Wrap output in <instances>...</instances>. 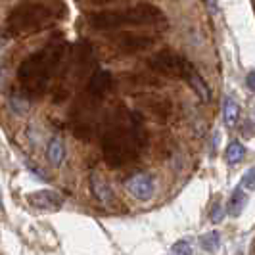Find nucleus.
<instances>
[{"label":"nucleus","instance_id":"obj_12","mask_svg":"<svg viewBox=\"0 0 255 255\" xmlns=\"http://www.w3.org/2000/svg\"><path fill=\"white\" fill-rule=\"evenodd\" d=\"M196 252V248L192 246L188 238H180L171 246V254H180V255H192Z\"/></svg>","mask_w":255,"mask_h":255},{"label":"nucleus","instance_id":"obj_7","mask_svg":"<svg viewBox=\"0 0 255 255\" xmlns=\"http://www.w3.org/2000/svg\"><path fill=\"white\" fill-rule=\"evenodd\" d=\"M46 159L52 167H60L65 159V146L60 136H52L46 146Z\"/></svg>","mask_w":255,"mask_h":255},{"label":"nucleus","instance_id":"obj_14","mask_svg":"<svg viewBox=\"0 0 255 255\" xmlns=\"http://www.w3.org/2000/svg\"><path fill=\"white\" fill-rule=\"evenodd\" d=\"M254 173H255L254 167H252V169H248V171H246V175L242 177V182H240L248 192L254 190Z\"/></svg>","mask_w":255,"mask_h":255},{"label":"nucleus","instance_id":"obj_9","mask_svg":"<svg viewBox=\"0 0 255 255\" xmlns=\"http://www.w3.org/2000/svg\"><path fill=\"white\" fill-rule=\"evenodd\" d=\"M246 157V146L240 140H232L225 150V159L229 165H238Z\"/></svg>","mask_w":255,"mask_h":255},{"label":"nucleus","instance_id":"obj_8","mask_svg":"<svg viewBox=\"0 0 255 255\" xmlns=\"http://www.w3.org/2000/svg\"><path fill=\"white\" fill-rule=\"evenodd\" d=\"M221 242H223V238H221V232L219 230H209V232H205L200 236V246H202V250L207 252V254H215L221 250Z\"/></svg>","mask_w":255,"mask_h":255},{"label":"nucleus","instance_id":"obj_15","mask_svg":"<svg viewBox=\"0 0 255 255\" xmlns=\"http://www.w3.org/2000/svg\"><path fill=\"white\" fill-rule=\"evenodd\" d=\"M207 8H209V12L213 13H219V0H207Z\"/></svg>","mask_w":255,"mask_h":255},{"label":"nucleus","instance_id":"obj_3","mask_svg":"<svg viewBox=\"0 0 255 255\" xmlns=\"http://www.w3.org/2000/svg\"><path fill=\"white\" fill-rule=\"evenodd\" d=\"M27 204L37 211H46V213H56L64 207V198L62 194L50 188L44 190H35L27 194Z\"/></svg>","mask_w":255,"mask_h":255},{"label":"nucleus","instance_id":"obj_2","mask_svg":"<svg viewBox=\"0 0 255 255\" xmlns=\"http://www.w3.org/2000/svg\"><path fill=\"white\" fill-rule=\"evenodd\" d=\"M152 65L155 69L167 73V75L182 77L186 81H190V77L196 73V69L192 67V64L188 60H184L182 56L173 54V52H161V54H157L155 60L152 62Z\"/></svg>","mask_w":255,"mask_h":255},{"label":"nucleus","instance_id":"obj_17","mask_svg":"<svg viewBox=\"0 0 255 255\" xmlns=\"http://www.w3.org/2000/svg\"><path fill=\"white\" fill-rule=\"evenodd\" d=\"M2 44H4V42H2V37H0V50H2Z\"/></svg>","mask_w":255,"mask_h":255},{"label":"nucleus","instance_id":"obj_18","mask_svg":"<svg viewBox=\"0 0 255 255\" xmlns=\"http://www.w3.org/2000/svg\"><path fill=\"white\" fill-rule=\"evenodd\" d=\"M0 155H2V144H0Z\"/></svg>","mask_w":255,"mask_h":255},{"label":"nucleus","instance_id":"obj_4","mask_svg":"<svg viewBox=\"0 0 255 255\" xmlns=\"http://www.w3.org/2000/svg\"><path fill=\"white\" fill-rule=\"evenodd\" d=\"M125 188L127 192L134 198V200H138V202H150L153 196V192H155V186H153V179L150 175H134V177H130L127 180V184H125Z\"/></svg>","mask_w":255,"mask_h":255},{"label":"nucleus","instance_id":"obj_10","mask_svg":"<svg viewBox=\"0 0 255 255\" xmlns=\"http://www.w3.org/2000/svg\"><path fill=\"white\" fill-rule=\"evenodd\" d=\"M90 188H92V194H94L100 202H104V204H108V202L112 200V196H114V192H112V188H110V184L104 182V180H100L98 177H92V180H90Z\"/></svg>","mask_w":255,"mask_h":255},{"label":"nucleus","instance_id":"obj_16","mask_svg":"<svg viewBox=\"0 0 255 255\" xmlns=\"http://www.w3.org/2000/svg\"><path fill=\"white\" fill-rule=\"evenodd\" d=\"M246 85H248V90L250 92H254L255 90V85H254V71H250L248 77H246Z\"/></svg>","mask_w":255,"mask_h":255},{"label":"nucleus","instance_id":"obj_5","mask_svg":"<svg viewBox=\"0 0 255 255\" xmlns=\"http://www.w3.org/2000/svg\"><path fill=\"white\" fill-rule=\"evenodd\" d=\"M248 190L244 188L242 184L240 186H236L232 194H230L229 202H227V207H225V213L230 215V217H240L244 213V209H246V205H248Z\"/></svg>","mask_w":255,"mask_h":255},{"label":"nucleus","instance_id":"obj_13","mask_svg":"<svg viewBox=\"0 0 255 255\" xmlns=\"http://www.w3.org/2000/svg\"><path fill=\"white\" fill-rule=\"evenodd\" d=\"M225 207H223V204H221V200H217L215 204L211 205V213H209V219H211V223L213 225H219L223 219H225Z\"/></svg>","mask_w":255,"mask_h":255},{"label":"nucleus","instance_id":"obj_11","mask_svg":"<svg viewBox=\"0 0 255 255\" xmlns=\"http://www.w3.org/2000/svg\"><path fill=\"white\" fill-rule=\"evenodd\" d=\"M188 83H190L192 87H194V90H196V92L200 94L202 102H207V100L211 98V90H209V85L205 83L204 77L200 75L198 71H196V73H194V75L190 77V81H188Z\"/></svg>","mask_w":255,"mask_h":255},{"label":"nucleus","instance_id":"obj_1","mask_svg":"<svg viewBox=\"0 0 255 255\" xmlns=\"http://www.w3.org/2000/svg\"><path fill=\"white\" fill-rule=\"evenodd\" d=\"M163 21V13L150 4H142L132 10L123 12H102L90 17V23L96 29H119L123 25H148Z\"/></svg>","mask_w":255,"mask_h":255},{"label":"nucleus","instance_id":"obj_6","mask_svg":"<svg viewBox=\"0 0 255 255\" xmlns=\"http://www.w3.org/2000/svg\"><path fill=\"white\" fill-rule=\"evenodd\" d=\"M240 115H242V112H240L238 102L232 96H225V100H223V123H225V127H236L240 121Z\"/></svg>","mask_w":255,"mask_h":255}]
</instances>
